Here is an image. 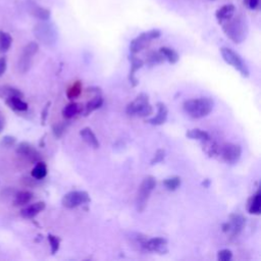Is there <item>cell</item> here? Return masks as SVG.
<instances>
[{
    "mask_svg": "<svg viewBox=\"0 0 261 261\" xmlns=\"http://www.w3.org/2000/svg\"><path fill=\"white\" fill-rule=\"evenodd\" d=\"M13 38L6 32L0 31V53H5L11 48Z\"/></svg>",
    "mask_w": 261,
    "mask_h": 261,
    "instance_id": "obj_29",
    "label": "cell"
},
{
    "mask_svg": "<svg viewBox=\"0 0 261 261\" xmlns=\"http://www.w3.org/2000/svg\"><path fill=\"white\" fill-rule=\"evenodd\" d=\"M7 67V62H6V59L5 57H0V77H1Z\"/></svg>",
    "mask_w": 261,
    "mask_h": 261,
    "instance_id": "obj_38",
    "label": "cell"
},
{
    "mask_svg": "<svg viewBox=\"0 0 261 261\" xmlns=\"http://www.w3.org/2000/svg\"><path fill=\"white\" fill-rule=\"evenodd\" d=\"M141 246L149 252H157L159 254L168 253V240L156 237L148 240H141Z\"/></svg>",
    "mask_w": 261,
    "mask_h": 261,
    "instance_id": "obj_10",
    "label": "cell"
},
{
    "mask_svg": "<svg viewBox=\"0 0 261 261\" xmlns=\"http://www.w3.org/2000/svg\"><path fill=\"white\" fill-rule=\"evenodd\" d=\"M221 25L222 30H224L227 37L234 43L240 44L246 40L248 35V25L244 17H231Z\"/></svg>",
    "mask_w": 261,
    "mask_h": 261,
    "instance_id": "obj_1",
    "label": "cell"
},
{
    "mask_svg": "<svg viewBox=\"0 0 261 261\" xmlns=\"http://www.w3.org/2000/svg\"><path fill=\"white\" fill-rule=\"evenodd\" d=\"M49 107H50V102H48V103L46 104L45 107H44L43 111H42V117H41V118H42V124H44L45 122H46L47 115H48V110H49Z\"/></svg>",
    "mask_w": 261,
    "mask_h": 261,
    "instance_id": "obj_39",
    "label": "cell"
},
{
    "mask_svg": "<svg viewBox=\"0 0 261 261\" xmlns=\"http://www.w3.org/2000/svg\"><path fill=\"white\" fill-rule=\"evenodd\" d=\"M45 207H46L45 202L40 201V202L33 203V204L29 205L21 210V215L27 219L34 218L36 215H39L41 211H43Z\"/></svg>",
    "mask_w": 261,
    "mask_h": 261,
    "instance_id": "obj_15",
    "label": "cell"
},
{
    "mask_svg": "<svg viewBox=\"0 0 261 261\" xmlns=\"http://www.w3.org/2000/svg\"><path fill=\"white\" fill-rule=\"evenodd\" d=\"M228 224H229V233L233 237H236L243 230L246 225V218L242 215L237 214L230 215V221Z\"/></svg>",
    "mask_w": 261,
    "mask_h": 261,
    "instance_id": "obj_12",
    "label": "cell"
},
{
    "mask_svg": "<svg viewBox=\"0 0 261 261\" xmlns=\"http://www.w3.org/2000/svg\"><path fill=\"white\" fill-rule=\"evenodd\" d=\"M34 195L32 192L29 191H21L17 192L15 196V200H14V204L15 206H23L28 204L29 202H31V200L33 199Z\"/></svg>",
    "mask_w": 261,
    "mask_h": 261,
    "instance_id": "obj_21",
    "label": "cell"
},
{
    "mask_svg": "<svg viewBox=\"0 0 261 261\" xmlns=\"http://www.w3.org/2000/svg\"><path fill=\"white\" fill-rule=\"evenodd\" d=\"M31 14L35 17L39 18V20H41V21H48L50 18V12L48 11V9L40 7V6H37V5H35V3H33V5H32Z\"/></svg>",
    "mask_w": 261,
    "mask_h": 261,
    "instance_id": "obj_27",
    "label": "cell"
},
{
    "mask_svg": "<svg viewBox=\"0 0 261 261\" xmlns=\"http://www.w3.org/2000/svg\"><path fill=\"white\" fill-rule=\"evenodd\" d=\"M220 53L222 59L224 61L236 69L241 75L242 77H244V78H248L250 73L248 67L246 65V63L244 62V61L242 60V57L233 49H230V48L228 47H222L220 49Z\"/></svg>",
    "mask_w": 261,
    "mask_h": 261,
    "instance_id": "obj_5",
    "label": "cell"
},
{
    "mask_svg": "<svg viewBox=\"0 0 261 261\" xmlns=\"http://www.w3.org/2000/svg\"><path fill=\"white\" fill-rule=\"evenodd\" d=\"M235 13H236V7L234 4H226L224 6H221L220 8H218L216 11L215 13L216 20L218 21L219 24H222L233 17Z\"/></svg>",
    "mask_w": 261,
    "mask_h": 261,
    "instance_id": "obj_16",
    "label": "cell"
},
{
    "mask_svg": "<svg viewBox=\"0 0 261 261\" xmlns=\"http://www.w3.org/2000/svg\"><path fill=\"white\" fill-rule=\"evenodd\" d=\"M186 136L189 139L192 140H199L201 142H208L210 140V136L209 134L205 131L200 130V129H193V130H189L186 133Z\"/></svg>",
    "mask_w": 261,
    "mask_h": 261,
    "instance_id": "obj_22",
    "label": "cell"
},
{
    "mask_svg": "<svg viewBox=\"0 0 261 261\" xmlns=\"http://www.w3.org/2000/svg\"><path fill=\"white\" fill-rule=\"evenodd\" d=\"M102 104H103V98L101 97V96L100 95L95 96L92 100H90L88 103L86 104L84 112H83L84 115L85 117H88V115L90 113H92L93 111L99 109L102 106Z\"/></svg>",
    "mask_w": 261,
    "mask_h": 261,
    "instance_id": "obj_20",
    "label": "cell"
},
{
    "mask_svg": "<svg viewBox=\"0 0 261 261\" xmlns=\"http://www.w3.org/2000/svg\"><path fill=\"white\" fill-rule=\"evenodd\" d=\"M247 3H248L247 5L250 9H255V8H257V6L259 4V0H248Z\"/></svg>",
    "mask_w": 261,
    "mask_h": 261,
    "instance_id": "obj_40",
    "label": "cell"
},
{
    "mask_svg": "<svg viewBox=\"0 0 261 261\" xmlns=\"http://www.w3.org/2000/svg\"><path fill=\"white\" fill-rule=\"evenodd\" d=\"M155 186L156 180L152 176H147L141 183L136 197V206L139 212H143L145 208H146L151 193L153 192Z\"/></svg>",
    "mask_w": 261,
    "mask_h": 261,
    "instance_id": "obj_4",
    "label": "cell"
},
{
    "mask_svg": "<svg viewBox=\"0 0 261 261\" xmlns=\"http://www.w3.org/2000/svg\"><path fill=\"white\" fill-rule=\"evenodd\" d=\"M164 157H166V151H164L163 149H158L155 154H154V156L152 157L150 163L151 166H154V164H157L161 161H163Z\"/></svg>",
    "mask_w": 261,
    "mask_h": 261,
    "instance_id": "obj_36",
    "label": "cell"
},
{
    "mask_svg": "<svg viewBox=\"0 0 261 261\" xmlns=\"http://www.w3.org/2000/svg\"><path fill=\"white\" fill-rule=\"evenodd\" d=\"M221 157L227 163L234 164L237 163L242 155V148L240 145L227 143L220 149Z\"/></svg>",
    "mask_w": 261,
    "mask_h": 261,
    "instance_id": "obj_11",
    "label": "cell"
},
{
    "mask_svg": "<svg viewBox=\"0 0 261 261\" xmlns=\"http://www.w3.org/2000/svg\"><path fill=\"white\" fill-rule=\"evenodd\" d=\"M129 60L131 61V70L129 73V82L133 87H136L139 84V81L136 78V73L144 65V61L142 60H140L139 57L135 56V55H131L129 57Z\"/></svg>",
    "mask_w": 261,
    "mask_h": 261,
    "instance_id": "obj_14",
    "label": "cell"
},
{
    "mask_svg": "<svg viewBox=\"0 0 261 261\" xmlns=\"http://www.w3.org/2000/svg\"><path fill=\"white\" fill-rule=\"evenodd\" d=\"M48 241H49L50 248H51V253L55 254L57 251L60 250V245H61V239L57 238L56 236H53L51 234L48 235Z\"/></svg>",
    "mask_w": 261,
    "mask_h": 261,
    "instance_id": "obj_33",
    "label": "cell"
},
{
    "mask_svg": "<svg viewBox=\"0 0 261 261\" xmlns=\"http://www.w3.org/2000/svg\"><path fill=\"white\" fill-rule=\"evenodd\" d=\"M67 125H69V123H59L54 124L53 128H52V132L54 134V136L56 138H61L63 135V133L65 132Z\"/></svg>",
    "mask_w": 261,
    "mask_h": 261,
    "instance_id": "obj_34",
    "label": "cell"
},
{
    "mask_svg": "<svg viewBox=\"0 0 261 261\" xmlns=\"http://www.w3.org/2000/svg\"><path fill=\"white\" fill-rule=\"evenodd\" d=\"M163 185L169 191H176L181 186V178L173 176L163 181Z\"/></svg>",
    "mask_w": 261,
    "mask_h": 261,
    "instance_id": "obj_30",
    "label": "cell"
},
{
    "mask_svg": "<svg viewBox=\"0 0 261 261\" xmlns=\"http://www.w3.org/2000/svg\"><path fill=\"white\" fill-rule=\"evenodd\" d=\"M80 136L92 148H94V149L99 148L100 143H99L97 137H96V135L93 133V131L90 128L82 129L80 131Z\"/></svg>",
    "mask_w": 261,
    "mask_h": 261,
    "instance_id": "obj_18",
    "label": "cell"
},
{
    "mask_svg": "<svg viewBox=\"0 0 261 261\" xmlns=\"http://www.w3.org/2000/svg\"><path fill=\"white\" fill-rule=\"evenodd\" d=\"M159 51L164 56V59H166V61H168L171 64L177 63L179 61V60H180V56L177 53V51L171 49V48H169V47H161L159 49Z\"/></svg>",
    "mask_w": 261,
    "mask_h": 261,
    "instance_id": "obj_26",
    "label": "cell"
},
{
    "mask_svg": "<svg viewBox=\"0 0 261 261\" xmlns=\"http://www.w3.org/2000/svg\"><path fill=\"white\" fill-rule=\"evenodd\" d=\"M156 106H157V114L154 118L148 120L147 123L153 125H161L168 120L169 109L166 106V104H163L162 102H157Z\"/></svg>",
    "mask_w": 261,
    "mask_h": 261,
    "instance_id": "obj_17",
    "label": "cell"
},
{
    "mask_svg": "<svg viewBox=\"0 0 261 261\" xmlns=\"http://www.w3.org/2000/svg\"><path fill=\"white\" fill-rule=\"evenodd\" d=\"M90 201V196L86 191H72L63 196L61 203L65 208L73 209L89 203Z\"/></svg>",
    "mask_w": 261,
    "mask_h": 261,
    "instance_id": "obj_8",
    "label": "cell"
},
{
    "mask_svg": "<svg viewBox=\"0 0 261 261\" xmlns=\"http://www.w3.org/2000/svg\"><path fill=\"white\" fill-rule=\"evenodd\" d=\"M125 112L130 117L147 118L153 114V107L149 102L148 96L145 93H141L137 98L127 105Z\"/></svg>",
    "mask_w": 261,
    "mask_h": 261,
    "instance_id": "obj_3",
    "label": "cell"
},
{
    "mask_svg": "<svg viewBox=\"0 0 261 261\" xmlns=\"http://www.w3.org/2000/svg\"><path fill=\"white\" fill-rule=\"evenodd\" d=\"M5 102L9 107L16 111H26L28 109V104L20 97L7 98L5 99Z\"/></svg>",
    "mask_w": 261,
    "mask_h": 261,
    "instance_id": "obj_23",
    "label": "cell"
},
{
    "mask_svg": "<svg viewBox=\"0 0 261 261\" xmlns=\"http://www.w3.org/2000/svg\"><path fill=\"white\" fill-rule=\"evenodd\" d=\"M82 93V84L81 82H76L75 84H73L69 89L66 91V96L69 99H74L79 97L80 94Z\"/></svg>",
    "mask_w": 261,
    "mask_h": 261,
    "instance_id": "obj_31",
    "label": "cell"
},
{
    "mask_svg": "<svg viewBox=\"0 0 261 261\" xmlns=\"http://www.w3.org/2000/svg\"><path fill=\"white\" fill-rule=\"evenodd\" d=\"M47 176V166L43 161H38L32 170V177L36 180H42Z\"/></svg>",
    "mask_w": 261,
    "mask_h": 261,
    "instance_id": "obj_28",
    "label": "cell"
},
{
    "mask_svg": "<svg viewBox=\"0 0 261 261\" xmlns=\"http://www.w3.org/2000/svg\"><path fill=\"white\" fill-rule=\"evenodd\" d=\"M80 111H81V105L76 102H71L62 109V115L64 119L71 120L74 117H76Z\"/></svg>",
    "mask_w": 261,
    "mask_h": 261,
    "instance_id": "obj_25",
    "label": "cell"
},
{
    "mask_svg": "<svg viewBox=\"0 0 261 261\" xmlns=\"http://www.w3.org/2000/svg\"><path fill=\"white\" fill-rule=\"evenodd\" d=\"M161 35L159 30H150L148 32H144L139 35L137 38L131 42L130 44V51L133 54L139 53L143 49H145L148 46V44L152 41L159 38Z\"/></svg>",
    "mask_w": 261,
    "mask_h": 261,
    "instance_id": "obj_7",
    "label": "cell"
},
{
    "mask_svg": "<svg viewBox=\"0 0 261 261\" xmlns=\"http://www.w3.org/2000/svg\"><path fill=\"white\" fill-rule=\"evenodd\" d=\"M16 153L20 154L22 156L27 157L28 159H30L31 161H37L40 158V154L38 153V151L32 146L31 144H29L28 142H22L16 149Z\"/></svg>",
    "mask_w": 261,
    "mask_h": 261,
    "instance_id": "obj_13",
    "label": "cell"
},
{
    "mask_svg": "<svg viewBox=\"0 0 261 261\" xmlns=\"http://www.w3.org/2000/svg\"><path fill=\"white\" fill-rule=\"evenodd\" d=\"M164 61H166V59H164V56L161 54L160 51H157V52H151L147 57L146 62L150 66H153V65L160 64V63L164 62Z\"/></svg>",
    "mask_w": 261,
    "mask_h": 261,
    "instance_id": "obj_32",
    "label": "cell"
},
{
    "mask_svg": "<svg viewBox=\"0 0 261 261\" xmlns=\"http://www.w3.org/2000/svg\"><path fill=\"white\" fill-rule=\"evenodd\" d=\"M209 184H210V181L209 180H205L204 182L202 183V185L204 186V187H206V188H208L209 187Z\"/></svg>",
    "mask_w": 261,
    "mask_h": 261,
    "instance_id": "obj_42",
    "label": "cell"
},
{
    "mask_svg": "<svg viewBox=\"0 0 261 261\" xmlns=\"http://www.w3.org/2000/svg\"><path fill=\"white\" fill-rule=\"evenodd\" d=\"M15 141H16V139L15 137H13V136H5L2 139L1 144L3 145L4 147H11V146H13V145H15Z\"/></svg>",
    "mask_w": 261,
    "mask_h": 261,
    "instance_id": "obj_37",
    "label": "cell"
},
{
    "mask_svg": "<svg viewBox=\"0 0 261 261\" xmlns=\"http://www.w3.org/2000/svg\"><path fill=\"white\" fill-rule=\"evenodd\" d=\"M11 97H20L23 98V93L15 88L9 86L0 87V98H11Z\"/></svg>",
    "mask_w": 261,
    "mask_h": 261,
    "instance_id": "obj_24",
    "label": "cell"
},
{
    "mask_svg": "<svg viewBox=\"0 0 261 261\" xmlns=\"http://www.w3.org/2000/svg\"><path fill=\"white\" fill-rule=\"evenodd\" d=\"M34 34L39 41L45 45H53L57 40V31L52 24H48L46 21L38 24L34 28Z\"/></svg>",
    "mask_w": 261,
    "mask_h": 261,
    "instance_id": "obj_6",
    "label": "cell"
},
{
    "mask_svg": "<svg viewBox=\"0 0 261 261\" xmlns=\"http://www.w3.org/2000/svg\"><path fill=\"white\" fill-rule=\"evenodd\" d=\"M184 111L193 119L205 118L214 109V101L207 97L190 99L184 102Z\"/></svg>",
    "mask_w": 261,
    "mask_h": 261,
    "instance_id": "obj_2",
    "label": "cell"
},
{
    "mask_svg": "<svg viewBox=\"0 0 261 261\" xmlns=\"http://www.w3.org/2000/svg\"><path fill=\"white\" fill-rule=\"evenodd\" d=\"M231 258H233V253H231L230 250L222 249V250L218 251L217 259L219 261H230Z\"/></svg>",
    "mask_w": 261,
    "mask_h": 261,
    "instance_id": "obj_35",
    "label": "cell"
},
{
    "mask_svg": "<svg viewBox=\"0 0 261 261\" xmlns=\"http://www.w3.org/2000/svg\"><path fill=\"white\" fill-rule=\"evenodd\" d=\"M39 50V45L36 42H30L26 45L24 48L23 53L20 57V61H18V71L22 74H26L31 69L32 65V59L33 56Z\"/></svg>",
    "mask_w": 261,
    "mask_h": 261,
    "instance_id": "obj_9",
    "label": "cell"
},
{
    "mask_svg": "<svg viewBox=\"0 0 261 261\" xmlns=\"http://www.w3.org/2000/svg\"><path fill=\"white\" fill-rule=\"evenodd\" d=\"M248 211L251 215H259L261 212V192L258 190L254 196L251 198L249 202V206H248Z\"/></svg>",
    "mask_w": 261,
    "mask_h": 261,
    "instance_id": "obj_19",
    "label": "cell"
},
{
    "mask_svg": "<svg viewBox=\"0 0 261 261\" xmlns=\"http://www.w3.org/2000/svg\"><path fill=\"white\" fill-rule=\"evenodd\" d=\"M4 124H5L4 119L2 118V115H0V133L2 132V130H3V128H4Z\"/></svg>",
    "mask_w": 261,
    "mask_h": 261,
    "instance_id": "obj_41",
    "label": "cell"
}]
</instances>
